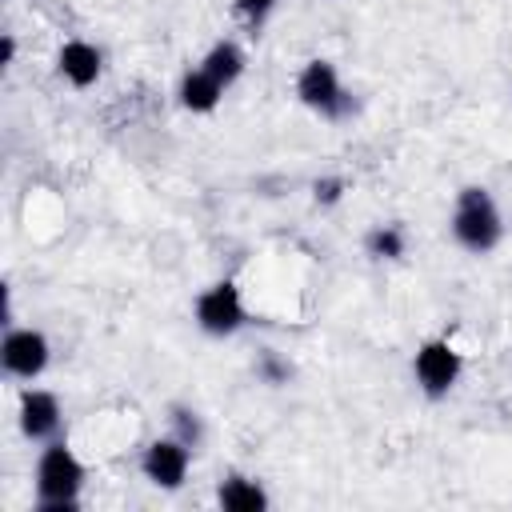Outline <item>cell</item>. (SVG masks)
Wrapping results in <instances>:
<instances>
[{
	"instance_id": "52a82bcc",
	"label": "cell",
	"mask_w": 512,
	"mask_h": 512,
	"mask_svg": "<svg viewBox=\"0 0 512 512\" xmlns=\"http://www.w3.org/2000/svg\"><path fill=\"white\" fill-rule=\"evenodd\" d=\"M188 468H192V448H188L184 440H176L172 432L148 440V448L140 452V472H144V480H148L152 488H160V492L184 488Z\"/></svg>"
},
{
	"instance_id": "277c9868",
	"label": "cell",
	"mask_w": 512,
	"mask_h": 512,
	"mask_svg": "<svg viewBox=\"0 0 512 512\" xmlns=\"http://www.w3.org/2000/svg\"><path fill=\"white\" fill-rule=\"evenodd\" d=\"M196 328L204 336H236L244 324H248V308H244V296H240V284L236 280H216L208 284L200 296H196Z\"/></svg>"
},
{
	"instance_id": "9c48e42d",
	"label": "cell",
	"mask_w": 512,
	"mask_h": 512,
	"mask_svg": "<svg viewBox=\"0 0 512 512\" xmlns=\"http://www.w3.org/2000/svg\"><path fill=\"white\" fill-rule=\"evenodd\" d=\"M56 72L72 88H92L104 72V52L92 40H64L60 52H56Z\"/></svg>"
},
{
	"instance_id": "7c38bea8",
	"label": "cell",
	"mask_w": 512,
	"mask_h": 512,
	"mask_svg": "<svg viewBox=\"0 0 512 512\" xmlns=\"http://www.w3.org/2000/svg\"><path fill=\"white\" fill-rule=\"evenodd\" d=\"M200 68H204L212 80H220L224 88H232V84L244 76V52H240L236 40H216V44L200 56Z\"/></svg>"
},
{
	"instance_id": "5b68a950",
	"label": "cell",
	"mask_w": 512,
	"mask_h": 512,
	"mask_svg": "<svg viewBox=\"0 0 512 512\" xmlns=\"http://www.w3.org/2000/svg\"><path fill=\"white\" fill-rule=\"evenodd\" d=\"M296 96H300L304 108H312V112H320V116H328V120H340V116H348V108H352V96L344 92L336 64L324 60V56H316V60H308V64L300 68V76H296Z\"/></svg>"
},
{
	"instance_id": "8fae6325",
	"label": "cell",
	"mask_w": 512,
	"mask_h": 512,
	"mask_svg": "<svg viewBox=\"0 0 512 512\" xmlns=\"http://www.w3.org/2000/svg\"><path fill=\"white\" fill-rule=\"evenodd\" d=\"M216 504L228 508V512H264L272 500L264 492V484L256 476H244V472H228L220 484H216Z\"/></svg>"
},
{
	"instance_id": "ba28073f",
	"label": "cell",
	"mask_w": 512,
	"mask_h": 512,
	"mask_svg": "<svg viewBox=\"0 0 512 512\" xmlns=\"http://www.w3.org/2000/svg\"><path fill=\"white\" fill-rule=\"evenodd\" d=\"M16 424H20L24 440H32V444L56 440L60 428H64L60 396L48 392V388H24V392H20V404H16Z\"/></svg>"
},
{
	"instance_id": "ac0fdd59",
	"label": "cell",
	"mask_w": 512,
	"mask_h": 512,
	"mask_svg": "<svg viewBox=\"0 0 512 512\" xmlns=\"http://www.w3.org/2000/svg\"><path fill=\"white\" fill-rule=\"evenodd\" d=\"M12 60H16V36L4 32V36H0V68H8Z\"/></svg>"
},
{
	"instance_id": "3957f363",
	"label": "cell",
	"mask_w": 512,
	"mask_h": 512,
	"mask_svg": "<svg viewBox=\"0 0 512 512\" xmlns=\"http://www.w3.org/2000/svg\"><path fill=\"white\" fill-rule=\"evenodd\" d=\"M412 376H416V388L428 400H444L460 384V376H464V356L456 352V344L448 336H432V340H424L416 348Z\"/></svg>"
},
{
	"instance_id": "8992f818",
	"label": "cell",
	"mask_w": 512,
	"mask_h": 512,
	"mask_svg": "<svg viewBox=\"0 0 512 512\" xmlns=\"http://www.w3.org/2000/svg\"><path fill=\"white\" fill-rule=\"evenodd\" d=\"M52 360V344L40 328H16L8 324L4 340H0V364L12 380H40L44 368Z\"/></svg>"
},
{
	"instance_id": "5bb4252c",
	"label": "cell",
	"mask_w": 512,
	"mask_h": 512,
	"mask_svg": "<svg viewBox=\"0 0 512 512\" xmlns=\"http://www.w3.org/2000/svg\"><path fill=\"white\" fill-rule=\"evenodd\" d=\"M168 424H172V436L184 440L192 452L204 444V416L192 404H172L168 408Z\"/></svg>"
},
{
	"instance_id": "30bf717a",
	"label": "cell",
	"mask_w": 512,
	"mask_h": 512,
	"mask_svg": "<svg viewBox=\"0 0 512 512\" xmlns=\"http://www.w3.org/2000/svg\"><path fill=\"white\" fill-rule=\"evenodd\" d=\"M224 84L220 80H212L200 64L196 68H188L184 76H180V88H176V96H180V108L184 112H196V116H208V112H216L220 108V100H224Z\"/></svg>"
},
{
	"instance_id": "7a4b0ae2",
	"label": "cell",
	"mask_w": 512,
	"mask_h": 512,
	"mask_svg": "<svg viewBox=\"0 0 512 512\" xmlns=\"http://www.w3.org/2000/svg\"><path fill=\"white\" fill-rule=\"evenodd\" d=\"M448 228H452V240L464 252L488 256L504 236V216H500V208H496V200H492V192L484 184H468V188L456 192Z\"/></svg>"
},
{
	"instance_id": "9a60e30c",
	"label": "cell",
	"mask_w": 512,
	"mask_h": 512,
	"mask_svg": "<svg viewBox=\"0 0 512 512\" xmlns=\"http://www.w3.org/2000/svg\"><path fill=\"white\" fill-rule=\"evenodd\" d=\"M256 376H260L264 384L280 388V384H288V380H292V364H288V360H280V356L268 348V352H260V360H256Z\"/></svg>"
},
{
	"instance_id": "e0dca14e",
	"label": "cell",
	"mask_w": 512,
	"mask_h": 512,
	"mask_svg": "<svg viewBox=\"0 0 512 512\" xmlns=\"http://www.w3.org/2000/svg\"><path fill=\"white\" fill-rule=\"evenodd\" d=\"M276 4H280V0H236L240 16H244L252 28H260V24H264V20L276 12Z\"/></svg>"
},
{
	"instance_id": "4fadbf2b",
	"label": "cell",
	"mask_w": 512,
	"mask_h": 512,
	"mask_svg": "<svg viewBox=\"0 0 512 512\" xmlns=\"http://www.w3.org/2000/svg\"><path fill=\"white\" fill-rule=\"evenodd\" d=\"M404 248H408V236H404L400 224H376V228H368V236H364V252H368L372 260H400Z\"/></svg>"
},
{
	"instance_id": "2e32d148",
	"label": "cell",
	"mask_w": 512,
	"mask_h": 512,
	"mask_svg": "<svg viewBox=\"0 0 512 512\" xmlns=\"http://www.w3.org/2000/svg\"><path fill=\"white\" fill-rule=\"evenodd\" d=\"M344 192H348V184H344L340 176H320V180L312 184V196H316V204H320V208L340 204V200H344Z\"/></svg>"
},
{
	"instance_id": "6da1fadb",
	"label": "cell",
	"mask_w": 512,
	"mask_h": 512,
	"mask_svg": "<svg viewBox=\"0 0 512 512\" xmlns=\"http://www.w3.org/2000/svg\"><path fill=\"white\" fill-rule=\"evenodd\" d=\"M84 460L68 448V440L40 444L36 456V512H76L84 492Z\"/></svg>"
}]
</instances>
